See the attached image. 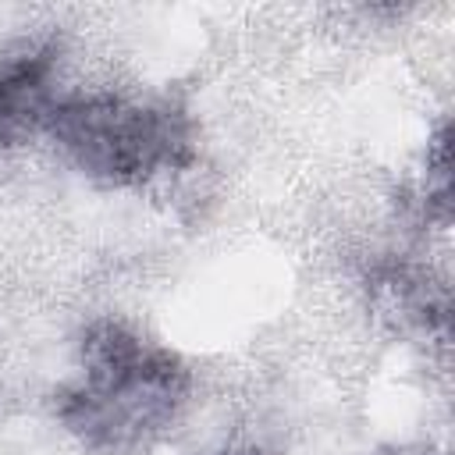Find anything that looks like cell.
Wrapping results in <instances>:
<instances>
[{"mask_svg": "<svg viewBox=\"0 0 455 455\" xmlns=\"http://www.w3.org/2000/svg\"><path fill=\"white\" fill-rule=\"evenodd\" d=\"M185 391L188 373L174 352L103 320L82 338V377L64 391L60 419L92 448H128L164 430Z\"/></svg>", "mask_w": 455, "mask_h": 455, "instance_id": "1", "label": "cell"}, {"mask_svg": "<svg viewBox=\"0 0 455 455\" xmlns=\"http://www.w3.org/2000/svg\"><path fill=\"white\" fill-rule=\"evenodd\" d=\"M46 132L85 174L110 185H135L188 160L185 117L128 96H64L53 103Z\"/></svg>", "mask_w": 455, "mask_h": 455, "instance_id": "2", "label": "cell"}, {"mask_svg": "<svg viewBox=\"0 0 455 455\" xmlns=\"http://www.w3.org/2000/svg\"><path fill=\"white\" fill-rule=\"evenodd\" d=\"M50 71L53 57L46 50L0 57V146H14L46 128V117L57 103Z\"/></svg>", "mask_w": 455, "mask_h": 455, "instance_id": "3", "label": "cell"}, {"mask_svg": "<svg viewBox=\"0 0 455 455\" xmlns=\"http://www.w3.org/2000/svg\"><path fill=\"white\" fill-rule=\"evenodd\" d=\"M228 455H263L259 448H242V451H228Z\"/></svg>", "mask_w": 455, "mask_h": 455, "instance_id": "4", "label": "cell"}]
</instances>
